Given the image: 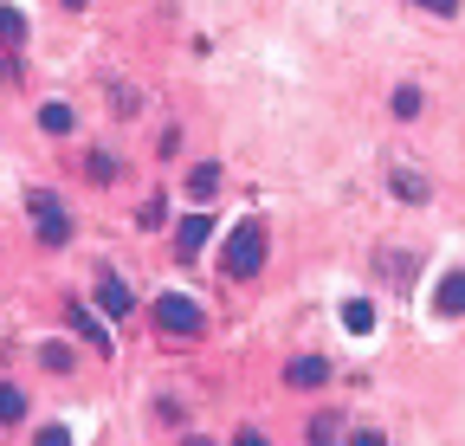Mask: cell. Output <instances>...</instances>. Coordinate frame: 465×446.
<instances>
[{
	"label": "cell",
	"instance_id": "9",
	"mask_svg": "<svg viewBox=\"0 0 465 446\" xmlns=\"http://www.w3.org/2000/svg\"><path fill=\"white\" fill-rule=\"evenodd\" d=\"M433 311H440V317H465V272H446V278H440Z\"/></svg>",
	"mask_w": 465,
	"mask_h": 446
},
{
	"label": "cell",
	"instance_id": "15",
	"mask_svg": "<svg viewBox=\"0 0 465 446\" xmlns=\"http://www.w3.org/2000/svg\"><path fill=\"white\" fill-rule=\"evenodd\" d=\"M336 440H342V421H336V414L323 408V414L311 421V446H336Z\"/></svg>",
	"mask_w": 465,
	"mask_h": 446
},
{
	"label": "cell",
	"instance_id": "13",
	"mask_svg": "<svg viewBox=\"0 0 465 446\" xmlns=\"http://www.w3.org/2000/svg\"><path fill=\"white\" fill-rule=\"evenodd\" d=\"M342 330H349V337H369V330H375V311H369L362 298H349V304H342Z\"/></svg>",
	"mask_w": 465,
	"mask_h": 446
},
{
	"label": "cell",
	"instance_id": "14",
	"mask_svg": "<svg viewBox=\"0 0 465 446\" xmlns=\"http://www.w3.org/2000/svg\"><path fill=\"white\" fill-rule=\"evenodd\" d=\"M420 110H427L420 84H394V117H420Z\"/></svg>",
	"mask_w": 465,
	"mask_h": 446
},
{
	"label": "cell",
	"instance_id": "22",
	"mask_svg": "<svg viewBox=\"0 0 465 446\" xmlns=\"http://www.w3.org/2000/svg\"><path fill=\"white\" fill-rule=\"evenodd\" d=\"M342 446H388V433H375V427H362V433H349Z\"/></svg>",
	"mask_w": 465,
	"mask_h": 446
},
{
	"label": "cell",
	"instance_id": "11",
	"mask_svg": "<svg viewBox=\"0 0 465 446\" xmlns=\"http://www.w3.org/2000/svg\"><path fill=\"white\" fill-rule=\"evenodd\" d=\"M213 188H220V162H194L188 194H194V201H213Z\"/></svg>",
	"mask_w": 465,
	"mask_h": 446
},
{
	"label": "cell",
	"instance_id": "4",
	"mask_svg": "<svg viewBox=\"0 0 465 446\" xmlns=\"http://www.w3.org/2000/svg\"><path fill=\"white\" fill-rule=\"evenodd\" d=\"M207 233H213V220H207V213H188L182 227H174V259L194 265V259H201V246H207Z\"/></svg>",
	"mask_w": 465,
	"mask_h": 446
},
{
	"label": "cell",
	"instance_id": "6",
	"mask_svg": "<svg viewBox=\"0 0 465 446\" xmlns=\"http://www.w3.org/2000/svg\"><path fill=\"white\" fill-rule=\"evenodd\" d=\"M388 194L407 201V207H427V201H433V188H427L420 169H394V175H388Z\"/></svg>",
	"mask_w": 465,
	"mask_h": 446
},
{
	"label": "cell",
	"instance_id": "3",
	"mask_svg": "<svg viewBox=\"0 0 465 446\" xmlns=\"http://www.w3.org/2000/svg\"><path fill=\"white\" fill-rule=\"evenodd\" d=\"M155 323L168 330V337H201V330H207L201 304H194V298H182V292H162V298H155Z\"/></svg>",
	"mask_w": 465,
	"mask_h": 446
},
{
	"label": "cell",
	"instance_id": "10",
	"mask_svg": "<svg viewBox=\"0 0 465 446\" xmlns=\"http://www.w3.org/2000/svg\"><path fill=\"white\" fill-rule=\"evenodd\" d=\"M72 124H78L72 104H39V130H45V136H72Z\"/></svg>",
	"mask_w": 465,
	"mask_h": 446
},
{
	"label": "cell",
	"instance_id": "20",
	"mask_svg": "<svg viewBox=\"0 0 465 446\" xmlns=\"http://www.w3.org/2000/svg\"><path fill=\"white\" fill-rule=\"evenodd\" d=\"M33 446H72V433H65V427H39Z\"/></svg>",
	"mask_w": 465,
	"mask_h": 446
},
{
	"label": "cell",
	"instance_id": "19",
	"mask_svg": "<svg viewBox=\"0 0 465 446\" xmlns=\"http://www.w3.org/2000/svg\"><path fill=\"white\" fill-rule=\"evenodd\" d=\"M162 213H168V207H162V194H149V201H143V213H136V220H143V227H162Z\"/></svg>",
	"mask_w": 465,
	"mask_h": 446
},
{
	"label": "cell",
	"instance_id": "24",
	"mask_svg": "<svg viewBox=\"0 0 465 446\" xmlns=\"http://www.w3.org/2000/svg\"><path fill=\"white\" fill-rule=\"evenodd\" d=\"M232 446H272V440H265V433H252V427H246V433H240V440H232Z\"/></svg>",
	"mask_w": 465,
	"mask_h": 446
},
{
	"label": "cell",
	"instance_id": "17",
	"mask_svg": "<svg viewBox=\"0 0 465 446\" xmlns=\"http://www.w3.org/2000/svg\"><path fill=\"white\" fill-rule=\"evenodd\" d=\"M39 362H45L52 375H72V362H78V356H72V343H45V350H39Z\"/></svg>",
	"mask_w": 465,
	"mask_h": 446
},
{
	"label": "cell",
	"instance_id": "26",
	"mask_svg": "<svg viewBox=\"0 0 465 446\" xmlns=\"http://www.w3.org/2000/svg\"><path fill=\"white\" fill-rule=\"evenodd\" d=\"M58 7H72V14H78V7H91V0H58Z\"/></svg>",
	"mask_w": 465,
	"mask_h": 446
},
{
	"label": "cell",
	"instance_id": "23",
	"mask_svg": "<svg viewBox=\"0 0 465 446\" xmlns=\"http://www.w3.org/2000/svg\"><path fill=\"white\" fill-rule=\"evenodd\" d=\"M414 7H427V14H440V20H452V14H459V0H414Z\"/></svg>",
	"mask_w": 465,
	"mask_h": 446
},
{
	"label": "cell",
	"instance_id": "12",
	"mask_svg": "<svg viewBox=\"0 0 465 446\" xmlns=\"http://www.w3.org/2000/svg\"><path fill=\"white\" fill-rule=\"evenodd\" d=\"M20 421H26V395L14 382H0V427H20Z\"/></svg>",
	"mask_w": 465,
	"mask_h": 446
},
{
	"label": "cell",
	"instance_id": "7",
	"mask_svg": "<svg viewBox=\"0 0 465 446\" xmlns=\"http://www.w3.org/2000/svg\"><path fill=\"white\" fill-rule=\"evenodd\" d=\"M284 382L291 388H323L330 382V356H291L284 362Z\"/></svg>",
	"mask_w": 465,
	"mask_h": 446
},
{
	"label": "cell",
	"instance_id": "1",
	"mask_svg": "<svg viewBox=\"0 0 465 446\" xmlns=\"http://www.w3.org/2000/svg\"><path fill=\"white\" fill-rule=\"evenodd\" d=\"M265 272V227L259 220H240L226 233V278H259Z\"/></svg>",
	"mask_w": 465,
	"mask_h": 446
},
{
	"label": "cell",
	"instance_id": "18",
	"mask_svg": "<svg viewBox=\"0 0 465 446\" xmlns=\"http://www.w3.org/2000/svg\"><path fill=\"white\" fill-rule=\"evenodd\" d=\"M0 39H7V45L26 39V14H20V7H0Z\"/></svg>",
	"mask_w": 465,
	"mask_h": 446
},
{
	"label": "cell",
	"instance_id": "5",
	"mask_svg": "<svg viewBox=\"0 0 465 446\" xmlns=\"http://www.w3.org/2000/svg\"><path fill=\"white\" fill-rule=\"evenodd\" d=\"M97 304H104L110 317H130V311H136V298H130V285H124V278H116L110 265L97 272Z\"/></svg>",
	"mask_w": 465,
	"mask_h": 446
},
{
	"label": "cell",
	"instance_id": "8",
	"mask_svg": "<svg viewBox=\"0 0 465 446\" xmlns=\"http://www.w3.org/2000/svg\"><path fill=\"white\" fill-rule=\"evenodd\" d=\"M65 317H72V330H78V337H84V343H91L97 356H110V337H104V323H97V317L84 311V298H72V304H65Z\"/></svg>",
	"mask_w": 465,
	"mask_h": 446
},
{
	"label": "cell",
	"instance_id": "16",
	"mask_svg": "<svg viewBox=\"0 0 465 446\" xmlns=\"http://www.w3.org/2000/svg\"><path fill=\"white\" fill-rule=\"evenodd\" d=\"M84 175H91V182H116V155H110V149H91V155H84Z\"/></svg>",
	"mask_w": 465,
	"mask_h": 446
},
{
	"label": "cell",
	"instance_id": "21",
	"mask_svg": "<svg viewBox=\"0 0 465 446\" xmlns=\"http://www.w3.org/2000/svg\"><path fill=\"white\" fill-rule=\"evenodd\" d=\"M110 104H116V117H130V110H136V104H143V97H136V91H130V84H116V97H110Z\"/></svg>",
	"mask_w": 465,
	"mask_h": 446
},
{
	"label": "cell",
	"instance_id": "25",
	"mask_svg": "<svg viewBox=\"0 0 465 446\" xmlns=\"http://www.w3.org/2000/svg\"><path fill=\"white\" fill-rule=\"evenodd\" d=\"M182 446H213V440H201V433H188V440H182Z\"/></svg>",
	"mask_w": 465,
	"mask_h": 446
},
{
	"label": "cell",
	"instance_id": "2",
	"mask_svg": "<svg viewBox=\"0 0 465 446\" xmlns=\"http://www.w3.org/2000/svg\"><path fill=\"white\" fill-rule=\"evenodd\" d=\"M26 213H33V227H39V246H72V213H65V201H58L52 188H33L26 194Z\"/></svg>",
	"mask_w": 465,
	"mask_h": 446
}]
</instances>
